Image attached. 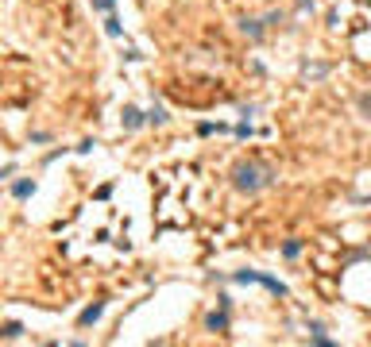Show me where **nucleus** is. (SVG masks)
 I'll return each instance as SVG.
<instances>
[{"label":"nucleus","mask_w":371,"mask_h":347,"mask_svg":"<svg viewBox=\"0 0 371 347\" xmlns=\"http://www.w3.org/2000/svg\"><path fill=\"white\" fill-rule=\"evenodd\" d=\"M120 120H124V128H128V131H135V128H140V123H143V112H140V108H132V104H128Z\"/></svg>","instance_id":"obj_2"},{"label":"nucleus","mask_w":371,"mask_h":347,"mask_svg":"<svg viewBox=\"0 0 371 347\" xmlns=\"http://www.w3.org/2000/svg\"><path fill=\"white\" fill-rule=\"evenodd\" d=\"M356 104H360L363 116H371V93H360V101H356Z\"/></svg>","instance_id":"obj_8"},{"label":"nucleus","mask_w":371,"mask_h":347,"mask_svg":"<svg viewBox=\"0 0 371 347\" xmlns=\"http://www.w3.org/2000/svg\"><path fill=\"white\" fill-rule=\"evenodd\" d=\"M147 120H151V123H167L170 116H167V108H159V104H155V108L147 112Z\"/></svg>","instance_id":"obj_6"},{"label":"nucleus","mask_w":371,"mask_h":347,"mask_svg":"<svg viewBox=\"0 0 371 347\" xmlns=\"http://www.w3.org/2000/svg\"><path fill=\"white\" fill-rule=\"evenodd\" d=\"M298 251H302V239H286L283 243V255H286V259H294Z\"/></svg>","instance_id":"obj_7"},{"label":"nucleus","mask_w":371,"mask_h":347,"mask_svg":"<svg viewBox=\"0 0 371 347\" xmlns=\"http://www.w3.org/2000/svg\"><path fill=\"white\" fill-rule=\"evenodd\" d=\"M101 312H105V305H101V301H97V305H89V309L81 312V324H93V320H101Z\"/></svg>","instance_id":"obj_3"},{"label":"nucleus","mask_w":371,"mask_h":347,"mask_svg":"<svg viewBox=\"0 0 371 347\" xmlns=\"http://www.w3.org/2000/svg\"><path fill=\"white\" fill-rule=\"evenodd\" d=\"M244 31L251 35V39H259V35H263V27H259V23H244Z\"/></svg>","instance_id":"obj_10"},{"label":"nucleus","mask_w":371,"mask_h":347,"mask_svg":"<svg viewBox=\"0 0 371 347\" xmlns=\"http://www.w3.org/2000/svg\"><path fill=\"white\" fill-rule=\"evenodd\" d=\"M19 332H24V328H19V324H16V320H12V324H4V339H16V336H19Z\"/></svg>","instance_id":"obj_9"},{"label":"nucleus","mask_w":371,"mask_h":347,"mask_svg":"<svg viewBox=\"0 0 371 347\" xmlns=\"http://www.w3.org/2000/svg\"><path fill=\"white\" fill-rule=\"evenodd\" d=\"M93 4H97L101 12H108V8H112V0H93Z\"/></svg>","instance_id":"obj_11"},{"label":"nucleus","mask_w":371,"mask_h":347,"mask_svg":"<svg viewBox=\"0 0 371 347\" xmlns=\"http://www.w3.org/2000/svg\"><path fill=\"white\" fill-rule=\"evenodd\" d=\"M12 193H16V197H31V193H35V182H16Z\"/></svg>","instance_id":"obj_5"},{"label":"nucleus","mask_w":371,"mask_h":347,"mask_svg":"<svg viewBox=\"0 0 371 347\" xmlns=\"http://www.w3.org/2000/svg\"><path fill=\"white\" fill-rule=\"evenodd\" d=\"M271 182H274V170H267V166H251V162L236 166V189H244V193H256Z\"/></svg>","instance_id":"obj_1"},{"label":"nucleus","mask_w":371,"mask_h":347,"mask_svg":"<svg viewBox=\"0 0 371 347\" xmlns=\"http://www.w3.org/2000/svg\"><path fill=\"white\" fill-rule=\"evenodd\" d=\"M209 328L213 332H224V328H228V316H224V312H213V316H209Z\"/></svg>","instance_id":"obj_4"}]
</instances>
